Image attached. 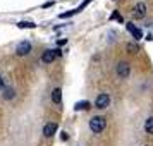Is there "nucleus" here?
Returning a JSON list of instances; mask_svg holds the SVG:
<instances>
[{
    "label": "nucleus",
    "instance_id": "obj_7",
    "mask_svg": "<svg viewBox=\"0 0 153 146\" xmlns=\"http://www.w3.org/2000/svg\"><path fill=\"white\" fill-rule=\"evenodd\" d=\"M55 131H57V124L48 122V124L43 127V136H45V138H52V136L55 134Z\"/></svg>",
    "mask_w": 153,
    "mask_h": 146
},
{
    "label": "nucleus",
    "instance_id": "obj_14",
    "mask_svg": "<svg viewBox=\"0 0 153 146\" xmlns=\"http://www.w3.org/2000/svg\"><path fill=\"white\" fill-rule=\"evenodd\" d=\"M127 50H129V53H136V52H138V45L129 43V45H127Z\"/></svg>",
    "mask_w": 153,
    "mask_h": 146
},
{
    "label": "nucleus",
    "instance_id": "obj_1",
    "mask_svg": "<svg viewBox=\"0 0 153 146\" xmlns=\"http://www.w3.org/2000/svg\"><path fill=\"white\" fill-rule=\"evenodd\" d=\"M105 125H107V120L103 117H93L90 120V129L91 132H95V134H100V132L105 129Z\"/></svg>",
    "mask_w": 153,
    "mask_h": 146
},
{
    "label": "nucleus",
    "instance_id": "obj_6",
    "mask_svg": "<svg viewBox=\"0 0 153 146\" xmlns=\"http://www.w3.org/2000/svg\"><path fill=\"white\" fill-rule=\"evenodd\" d=\"M55 57H57L55 50H45L43 55H42V62L43 64H52L53 60H55Z\"/></svg>",
    "mask_w": 153,
    "mask_h": 146
},
{
    "label": "nucleus",
    "instance_id": "obj_15",
    "mask_svg": "<svg viewBox=\"0 0 153 146\" xmlns=\"http://www.w3.org/2000/svg\"><path fill=\"white\" fill-rule=\"evenodd\" d=\"M4 88V79H2V76H0V90Z\"/></svg>",
    "mask_w": 153,
    "mask_h": 146
},
{
    "label": "nucleus",
    "instance_id": "obj_2",
    "mask_svg": "<svg viewBox=\"0 0 153 146\" xmlns=\"http://www.w3.org/2000/svg\"><path fill=\"white\" fill-rule=\"evenodd\" d=\"M108 105H110V96H108L107 93H102V95H98L97 100H95V107H97V108H100V110L107 108Z\"/></svg>",
    "mask_w": 153,
    "mask_h": 146
},
{
    "label": "nucleus",
    "instance_id": "obj_5",
    "mask_svg": "<svg viewBox=\"0 0 153 146\" xmlns=\"http://www.w3.org/2000/svg\"><path fill=\"white\" fill-rule=\"evenodd\" d=\"M132 14H134L136 19H143V17L146 16V5L143 4V2H138V4L134 5V12H132Z\"/></svg>",
    "mask_w": 153,
    "mask_h": 146
},
{
    "label": "nucleus",
    "instance_id": "obj_11",
    "mask_svg": "<svg viewBox=\"0 0 153 146\" xmlns=\"http://www.w3.org/2000/svg\"><path fill=\"white\" fill-rule=\"evenodd\" d=\"M14 96H16L14 90H12V88H5V91H4V98H5V100H12Z\"/></svg>",
    "mask_w": 153,
    "mask_h": 146
},
{
    "label": "nucleus",
    "instance_id": "obj_9",
    "mask_svg": "<svg viewBox=\"0 0 153 146\" xmlns=\"http://www.w3.org/2000/svg\"><path fill=\"white\" fill-rule=\"evenodd\" d=\"M52 102L60 105V102H62V91H60V88H55V90L52 91Z\"/></svg>",
    "mask_w": 153,
    "mask_h": 146
},
{
    "label": "nucleus",
    "instance_id": "obj_16",
    "mask_svg": "<svg viewBox=\"0 0 153 146\" xmlns=\"http://www.w3.org/2000/svg\"><path fill=\"white\" fill-rule=\"evenodd\" d=\"M146 146H150V145H146Z\"/></svg>",
    "mask_w": 153,
    "mask_h": 146
},
{
    "label": "nucleus",
    "instance_id": "obj_4",
    "mask_svg": "<svg viewBox=\"0 0 153 146\" xmlns=\"http://www.w3.org/2000/svg\"><path fill=\"white\" fill-rule=\"evenodd\" d=\"M129 72H131V67H129V64L127 62H119L117 64V74L119 77H127L129 76Z\"/></svg>",
    "mask_w": 153,
    "mask_h": 146
},
{
    "label": "nucleus",
    "instance_id": "obj_10",
    "mask_svg": "<svg viewBox=\"0 0 153 146\" xmlns=\"http://www.w3.org/2000/svg\"><path fill=\"white\" fill-rule=\"evenodd\" d=\"M145 131L148 132V134H153V117L146 119V122H145Z\"/></svg>",
    "mask_w": 153,
    "mask_h": 146
},
{
    "label": "nucleus",
    "instance_id": "obj_12",
    "mask_svg": "<svg viewBox=\"0 0 153 146\" xmlns=\"http://www.w3.org/2000/svg\"><path fill=\"white\" fill-rule=\"evenodd\" d=\"M74 108L76 110H86V108H90V102H79V103H76Z\"/></svg>",
    "mask_w": 153,
    "mask_h": 146
},
{
    "label": "nucleus",
    "instance_id": "obj_3",
    "mask_svg": "<svg viewBox=\"0 0 153 146\" xmlns=\"http://www.w3.org/2000/svg\"><path fill=\"white\" fill-rule=\"evenodd\" d=\"M29 52H31V43L29 42H21L19 45H17V48H16V53H17L19 57L28 55Z\"/></svg>",
    "mask_w": 153,
    "mask_h": 146
},
{
    "label": "nucleus",
    "instance_id": "obj_8",
    "mask_svg": "<svg viewBox=\"0 0 153 146\" xmlns=\"http://www.w3.org/2000/svg\"><path fill=\"white\" fill-rule=\"evenodd\" d=\"M127 31H131V35L136 38V40H139V38H143V31L139 28H136L132 22H127Z\"/></svg>",
    "mask_w": 153,
    "mask_h": 146
},
{
    "label": "nucleus",
    "instance_id": "obj_13",
    "mask_svg": "<svg viewBox=\"0 0 153 146\" xmlns=\"http://www.w3.org/2000/svg\"><path fill=\"white\" fill-rule=\"evenodd\" d=\"M17 26H19V28H29V29L35 28V24H33V22H29V21H21Z\"/></svg>",
    "mask_w": 153,
    "mask_h": 146
}]
</instances>
